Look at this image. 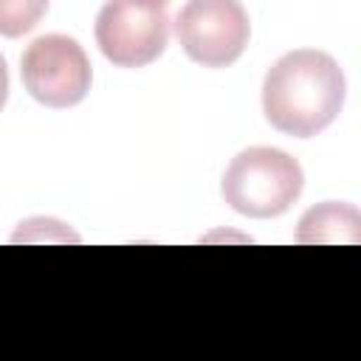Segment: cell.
<instances>
[{
	"instance_id": "1",
	"label": "cell",
	"mask_w": 361,
	"mask_h": 361,
	"mask_svg": "<svg viewBox=\"0 0 361 361\" xmlns=\"http://www.w3.org/2000/svg\"><path fill=\"white\" fill-rule=\"evenodd\" d=\"M347 93L341 65L316 48L279 56L262 82V113L279 133L310 138L336 121Z\"/></svg>"
},
{
	"instance_id": "2",
	"label": "cell",
	"mask_w": 361,
	"mask_h": 361,
	"mask_svg": "<svg viewBox=\"0 0 361 361\" xmlns=\"http://www.w3.org/2000/svg\"><path fill=\"white\" fill-rule=\"evenodd\" d=\"M305 183L302 166L285 149L248 147L223 175L226 203L245 217H276L293 206Z\"/></svg>"
},
{
	"instance_id": "3",
	"label": "cell",
	"mask_w": 361,
	"mask_h": 361,
	"mask_svg": "<svg viewBox=\"0 0 361 361\" xmlns=\"http://www.w3.org/2000/svg\"><path fill=\"white\" fill-rule=\"evenodd\" d=\"M25 90L45 107H73L90 90V59L85 48L65 34L37 37L20 62Z\"/></svg>"
},
{
	"instance_id": "4",
	"label": "cell",
	"mask_w": 361,
	"mask_h": 361,
	"mask_svg": "<svg viewBox=\"0 0 361 361\" xmlns=\"http://www.w3.org/2000/svg\"><path fill=\"white\" fill-rule=\"evenodd\" d=\"M169 39L166 3L113 0L96 17L99 51L118 68H144L155 62Z\"/></svg>"
},
{
	"instance_id": "5",
	"label": "cell",
	"mask_w": 361,
	"mask_h": 361,
	"mask_svg": "<svg viewBox=\"0 0 361 361\" xmlns=\"http://www.w3.org/2000/svg\"><path fill=\"white\" fill-rule=\"evenodd\" d=\"M175 34L189 59L203 68H226L245 51L251 25L234 0H192L178 11Z\"/></svg>"
},
{
	"instance_id": "6",
	"label": "cell",
	"mask_w": 361,
	"mask_h": 361,
	"mask_svg": "<svg viewBox=\"0 0 361 361\" xmlns=\"http://www.w3.org/2000/svg\"><path fill=\"white\" fill-rule=\"evenodd\" d=\"M299 243H358L361 217L355 206L347 203H322L305 212L299 220Z\"/></svg>"
},
{
	"instance_id": "7",
	"label": "cell",
	"mask_w": 361,
	"mask_h": 361,
	"mask_svg": "<svg viewBox=\"0 0 361 361\" xmlns=\"http://www.w3.org/2000/svg\"><path fill=\"white\" fill-rule=\"evenodd\" d=\"M45 11H48V3L42 0H0V34L20 37L31 31Z\"/></svg>"
},
{
	"instance_id": "8",
	"label": "cell",
	"mask_w": 361,
	"mask_h": 361,
	"mask_svg": "<svg viewBox=\"0 0 361 361\" xmlns=\"http://www.w3.org/2000/svg\"><path fill=\"white\" fill-rule=\"evenodd\" d=\"M6 96H8V71H6V59L0 56V110L6 104Z\"/></svg>"
}]
</instances>
